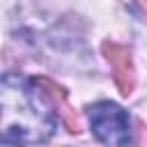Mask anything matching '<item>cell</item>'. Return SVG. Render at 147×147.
I'll list each match as a JSON object with an SVG mask.
<instances>
[{
  "instance_id": "obj_1",
  "label": "cell",
  "mask_w": 147,
  "mask_h": 147,
  "mask_svg": "<svg viewBox=\"0 0 147 147\" xmlns=\"http://www.w3.org/2000/svg\"><path fill=\"white\" fill-rule=\"evenodd\" d=\"M57 126L53 101L21 74L0 76V138L18 145L46 142Z\"/></svg>"
},
{
  "instance_id": "obj_2",
  "label": "cell",
  "mask_w": 147,
  "mask_h": 147,
  "mask_svg": "<svg viewBox=\"0 0 147 147\" xmlns=\"http://www.w3.org/2000/svg\"><path fill=\"white\" fill-rule=\"evenodd\" d=\"M90 117V129L108 147H129L133 136H131V119L126 110H122L117 103L110 101H99L90 106L87 110Z\"/></svg>"
},
{
  "instance_id": "obj_3",
  "label": "cell",
  "mask_w": 147,
  "mask_h": 147,
  "mask_svg": "<svg viewBox=\"0 0 147 147\" xmlns=\"http://www.w3.org/2000/svg\"><path fill=\"white\" fill-rule=\"evenodd\" d=\"M103 51L108 53V62H110L113 69H115V80H117V85L122 87L124 94H129V90H131V80H129V78H131V60H129L126 48L115 46V44H106Z\"/></svg>"
},
{
  "instance_id": "obj_4",
  "label": "cell",
  "mask_w": 147,
  "mask_h": 147,
  "mask_svg": "<svg viewBox=\"0 0 147 147\" xmlns=\"http://www.w3.org/2000/svg\"><path fill=\"white\" fill-rule=\"evenodd\" d=\"M0 147H14V145H5V142H0Z\"/></svg>"
}]
</instances>
